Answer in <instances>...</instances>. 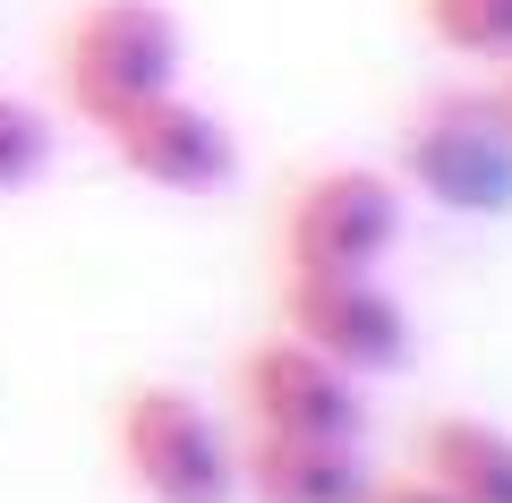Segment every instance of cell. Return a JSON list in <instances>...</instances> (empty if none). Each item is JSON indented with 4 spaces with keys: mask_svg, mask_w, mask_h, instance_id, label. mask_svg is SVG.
I'll use <instances>...</instances> for the list:
<instances>
[{
    "mask_svg": "<svg viewBox=\"0 0 512 503\" xmlns=\"http://www.w3.org/2000/svg\"><path fill=\"white\" fill-rule=\"evenodd\" d=\"M188 26L163 0H77L60 26V103L86 128H111L120 111L180 86Z\"/></svg>",
    "mask_w": 512,
    "mask_h": 503,
    "instance_id": "6da1fadb",
    "label": "cell"
},
{
    "mask_svg": "<svg viewBox=\"0 0 512 503\" xmlns=\"http://www.w3.org/2000/svg\"><path fill=\"white\" fill-rule=\"evenodd\" d=\"M111 444L146 503H239V444L180 384H128L111 410Z\"/></svg>",
    "mask_w": 512,
    "mask_h": 503,
    "instance_id": "7a4b0ae2",
    "label": "cell"
},
{
    "mask_svg": "<svg viewBox=\"0 0 512 503\" xmlns=\"http://www.w3.org/2000/svg\"><path fill=\"white\" fill-rule=\"evenodd\" d=\"M402 239V180L376 162H325L282 205V273H376Z\"/></svg>",
    "mask_w": 512,
    "mask_h": 503,
    "instance_id": "3957f363",
    "label": "cell"
},
{
    "mask_svg": "<svg viewBox=\"0 0 512 503\" xmlns=\"http://www.w3.org/2000/svg\"><path fill=\"white\" fill-rule=\"evenodd\" d=\"M402 180L444 214H512V128L495 94H427L402 128Z\"/></svg>",
    "mask_w": 512,
    "mask_h": 503,
    "instance_id": "277c9868",
    "label": "cell"
},
{
    "mask_svg": "<svg viewBox=\"0 0 512 503\" xmlns=\"http://www.w3.org/2000/svg\"><path fill=\"white\" fill-rule=\"evenodd\" d=\"M231 393L248 410V435H325V444H359L367 435V393L350 367L316 359L299 333L256 342L231 367Z\"/></svg>",
    "mask_w": 512,
    "mask_h": 503,
    "instance_id": "5b68a950",
    "label": "cell"
},
{
    "mask_svg": "<svg viewBox=\"0 0 512 503\" xmlns=\"http://www.w3.org/2000/svg\"><path fill=\"white\" fill-rule=\"evenodd\" d=\"M282 333H299L359 384L410 359V307L384 290V273H282Z\"/></svg>",
    "mask_w": 512,
    "mask_h": 503,
    "instance_id": "8992f818",
    "label": "cell"
},
{
    "mask_svg": "<svg viewBox=\"0 0 512 503\" xmlns=\"http://www.w3.org/2000/svg\"><path fill=\"white\" fill-rule=\"evenodd\" d=\"M103 145L120 154L128 180L163 188V197H222V188L239 180V137L222 111H205L188 86L154 94V103L120 111V120L103 128Z\"/></svg>",
    "mask_w": 512,
    "mask_h": 503,
    "instance_id": "52a82bcc",
    "label": "cell"
},
{
    "mask_svg": "<svg viewBox=\"0 0 512 503\" xmlns=\"http://www.w3.org/2000/svg\"><path fill=\"white\" fill-rule=\"evenodd\" d=\"M359 444H325V435H248L239 444V495L248 503H359L367 495Z\"/></svg>",
    "mask_w": 512,
    "mask_h": 503,
    "instance_id": "ba28073f",
    "label": "cell"
},
{
    "mask_svg": "<svg viewBox=\"0 0 512 503\" xmlns=\"http://www.w3.org/2000/svg\"><path fill=\"white\" fill-rule=\"evenodd\" d=\"M419 478L444 503H512V435L487 427V418H427Z\"/></svg>",
    "mask_w": 512,
    "mask_h": 503,
    "instance_id": "9c48e42d",
    "label": "cell"
},
{
    "mask_svg": "<svg viewBox=\"0 0 512 503\" xmlns=\"http://www.w3.org/2000/svg\"><path fill=\"white\" fill-rule=\"evenodd\" d=\"M419 26L453 60H512V0H419Z\"/></svg>",
    "mask_w": 512,
    "mask_h": 503,
    "instance_id": "30bf717a",
    "label": "cell"
},
{
    "mask_svg": "<svg viewBox=\"0 0 512 503\" xmlns=\"http://www.w3.org/2000/svg\"><path fill=\"white\" fill-rule=\"evenodd\" d=\"M52 154H60L52 111L0 86V197H26V188H35L43 171H52Z\"/></svg>",
    "mask_w": 512,
    "mask_h": 503,
    "instance_id": "8fae6325",
    "label": "cell"
},
{
    "mask_svg": "<svg viewBox=\"0 0 512 503\" xmlns=\"http://www.w3.org/2000/svg\"><path fill=\"white\" fill-rule=\"evenodd\" d=\"M359 503H444V495H436L427 478H393V486H367Z\"/></svg>",
    "mask_w": 512,
    "mask_h": 503,
    "instance_id": "7c38bea8",
    "label": "cell"
},
{
    "mask_svg": "<svg viewBox=\"0 0 512 503\" xmlns=\"http://www.w3.org/2000/svg\"><path fill=\"white\" fill-rule=\"evenodd\" d=\"M487 94H495V111H504V128H512V60L495 69V86H487Z\"/></svg>",
    "mask_w": 512,
    "mask_h": 503,
    "instance_id": "4fadbf2b",
    "label": "cell"
}]
</instances>
